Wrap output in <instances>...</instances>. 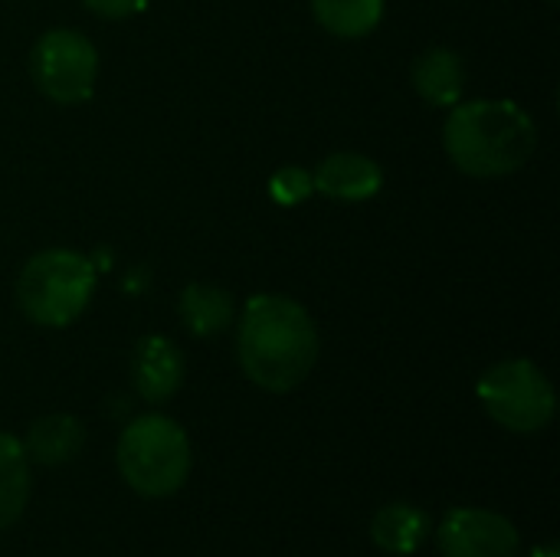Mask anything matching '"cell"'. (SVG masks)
Segmentation results:
<instances>
[{
	"label": "cell",
	"mask_w": 560,
	"mask_h": 557,
	"mask_svg": "<svg viewBox=\"0 0 560 557\" xmlns=\"http://www.w3.org/2000/svg\"><path fill=\"white\" fill-rule=\"evenodd\" d=\"M318 351L322 338L305 305L276 292L246 302L236 328V358L256 387L269 394L295 391L312 374Z\"/></svg>",
	"instance_id": "cell-1"
},
{
	"label": "cell",
	"mask_w": 560,
	"mask_h": 557,
	"mask_svg": "<svg viewBox=\"0 0 560 557\" xmlns=\"http://www.w3.org/2000/svg\"><path fill=\"white\" fill-rule=\"evenodd\" d=\"M443 557H518V529L492 509H453L440 532Z\"/></svg>",
	"instance_id": "cell-7"
},
{
	"label": "cell",
	"mask_w": 560,
	"mask_h": 557,
	"mask_svg": "<svg viewBox=\"0 0 560 557\" xmlns=\"http://www.w3.org/2000/svg\"><path fill=\"white\" fill-rule=\"evenodd\" d=\"M410 82L423 102L436 108H453L456 102H463L466 92V62L456 49L433 46L413 59Z\"/></svg>",
	"instance_id": "cell-10"
},
{
	"label": "cell",
	"mask_w": 560,
	"mask_h": 557,
	"mask_svg": "<svg viewBox=\"0 0 560 557\" xmlns=\"http://www.w3.org/2000/svg\"><path fill=\"white\" fill-rule=\"evenodd\" d=\"M315 194V184H312V171L305 167H279L272 177H269V197L282 207H299L305 204L308 197Z\"/></svg>",
	"instance_id": "cell-16"
},
{
	"label": "cell",
	"mask_w": 560,
	"mask_h": 557,
	"mask_svg": "<svg viewBox=\"0 0 560 557\" xmlns=\"http://www.w3.org/2000/svg\"><path fill=\"white\" fill-rule=\"evenodd\" d=\"M430 535V519L410 502H390L371 519V538L390 555H413Z\"/></svg>",
	"instance_id": "cell-13"
},
{
	"label": "cell",
	"mask_w": 560,
	"mask_h": 557,
	"mask_svg": "<svg viewBox=\"0 0 560 557\" xmlns=\"http://www.w3.org/2000/svg\"><path fill=\"white\" fill-rule=\"evenodd\" d=\"M538 144V128L528 112L509 98L456 102L443 125L450 161L469 177H509L522 171Z\"/></svg>",
	"instance_id": "cell-2"
},
{
	"label": "cell",
	"mask_w": 560,
	"mask_h": 557,
	"mask_svg": "<svg viewBox=\"0 0 560 557\" xmlns=\"http://www.w3.org/2000/svg\"><path fill=\"white\" fill-rule=\"evenodd\" d=\"M30 76L36 89L56 105L89 102L98 79V53L79 30H46L30 53Z\"/></svg>",
	"instance_id": "cell-6"
},
{
	"label": "cell",
	"mask_w": 560,
	"mask_h": 557,
	"mask_svg": "<svg viewBox=\"0 0 560 557\" xmlns=\"http://www.w3.org/2000/svg\"><path fill=\"white\" fill-rule=\"evenodd\" d=\"M184 374H187L184 355H180V348L171 338H164V335H144L135 345V355H131V381H135V391L141 394V401H148V404H167L180 391Z\"/></svg>",
	"instance_id": "cell-8"
},
{
	"label": "cell",
	"mask_w": 560,
	"mask_h": 557,
	"mask_svg": "<svg viewBox=\"0 0 560 557\" xmlns=\"http://www.w3.org/2000/svg\"><path fill=\"white\" fill-rule=\"evenodd\" d=\"M548 3H555V0H548Z\"/></svg>",
	"instance_id": "cell-19"
},
{
	"label": "cell",
	"mask_w": 560,
	"mask_h": 557,
	"mask_svg": "<svg viewBox=\"0 0 560 557\" xmlns=\"http://www.w3.org/2000/svg\"><path fill=\"white\" fill-rule=\"evenodd\" d=\"M82 3H85V10H92L102 20H125L148 7V0H82Z\"/></svg>",
	"instance_id": "cell-17"
},
{
	"label": "cell",
	"mask_w": 560,
	"mask_h": 557,
	"mask_svg": "<svg viewBox=\"0 0 560 557\" xmlns=\"http://www.w3.org/2000/svg\"><path fill=\"white\" fill-rule=\"evenodd\" d=\"M95 266L75 250H39L30 256L16 279L20 312L43 328L72 325L92 302Z\"/></svg>",
	"instance_id": "cell-3"
},
{
	"label": "cell",
	"mask_w": 560,
	"mask_h": 557,
	"mask_svg": "<svg viewBox=\"0 0 560 557\" xmlns=\"http://www.w3.org/2000/svg\"><path fill=\"white\" fill-rule=\"evenodd\" d=\"M312 184L318 194L341 200V204H361L381 194L384 187V171L374 158L358 154V151H338L328 154L325 161L315 164Z\"/></svg>",
	"instance_id": "cell-9"
},
{
	"label": "cell",
	"mask_w": 560,
	"mask_h": 557,
	"mask_svg": "<svg viewBox=\"0 0 560 557\" xmlns=\"http://www.w3.org/2000/svg\"><path fill=\"white\" fill-rule=\"evenodd\" d=\"M476 394L486 414L512 433H538L555 420L558 410V397L548 374L528 358L492 364L479 378Z\"/></svg>",
	"instance_id": "cell-5"
},
{
	"label": "cell",
	"mask_w": 560,
	"mask_h": 557,
	"mask_svg": "<svg viewBox=\"0 0 560 557\" xmlns=\"http://www.w3.org/2000/svg\"><path fill=\"white\" fill-rule=\"evenodd\" d=\"M115 460L121 479L138 496L167 499L190 476V440L171 417L148 414L121 430Z\"/></svg>",
	"instance_id": "cell-4"
},
{
	"label": "cell",
	"mask_w": 560,
	"mask_h": 557,
	"mask_svg": "<svg viewBox=\"0 0 560 557\" xmlns=\"http://www.w3.org/2000/svg\"><path fill=\"white\" fill-rule=\"evenodd\" d=\"M384 0H312L318 26L341 39L371 36L384 20Z\"/></svg>",
	"instance_id": "cell-14"
},
{
	"label": "cell",
	"mask_w": 560,
	"mask_h": 557,
	"mask_svg": "<svg viewBox=\"0 0 560 557\" xmlns=\"http://www.w3.org/2000/svg\"><path fill=\"white\" fill-rule=\"evenodd\" d=\"M177 315H180V325L187 328V335L213 338L233 325L236 305H233V295L226 289H220L213 282H190L180 292Z\"/></svg>",
	"instance_id": "cell-11"
},
{
	"label": "cell",
	"mask_w": 560,
	"mask_h": 557,
	"mask_svg": "<svg viewBox=\"0 0 560 557\" xmlns=\"http://www.w3.org/2000/svg\"><path fill=\"white\" fill-rule=\"evenodd\" d=\"M532 557H558V548H555L551 542H545V545H538V548L532 552Z\"/></svg>",
	"instance_id": "cell-18"
},
{
	"label": "cell",
	"mask_w": 560,
	"mask_h": 557,
	"mask_svg": "<svg viewBox=\"0 0 560 557\" xmlns=\"http://www.w3.org/2000/svg\"><path fill=\"white\" fill-rule=\"evenodd\" d=\"M85 443V427L69 417V414H49V417H39L26 440H23V450H26V460L30 463H39V466H62V463H72L79 456Z\"/></svg>",
	"instance_id": "cell-12"
},
{
	"label": "cell",
	"mask_w": 560,
	"mask_h": 557,
	"mask_svg": "<svg viewBox=\"0 0 560 557\" xmlns=\"http://www.w3.org/2000/svg\"><path fill=\"white\" fill-rule=\"evenodd\" d=\"M30 502V460L16 437L0 433V532L10 529Z\"/></svg>",
	"instance_id": "cell-15"
}]
</instances>
